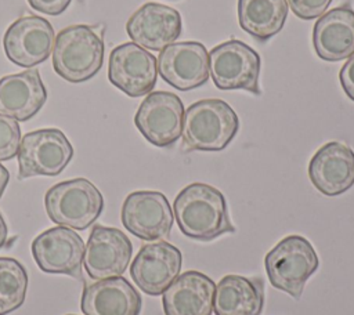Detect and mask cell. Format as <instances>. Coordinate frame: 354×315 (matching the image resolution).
<instances>
[{"label": "cell", "mask_w": 354, "mask_h": 315, "mask_svg": "<svg viewBox=\"0 0 354 315\" xmlns=\"http://www.w3.org/2000/svg\"><path fill=\"white\" fill-rule=\"evenodd\" d=\"M126 32L140 47L162 51L176 41L183 32L181 15L173 7L145 3L126 22Z\"/></svg>", "instance_id": "16"}, {"label": "cell", "mask_w": 354, "mask_h": 315, "mask_svg": "<svg viewBox=\"0 0 354 315\" xmlns=\"http://www.w3.org/2000/svg\"><path fill=\"white\" fill-rule=\"evenodd\" d=\"M214 282L199 271H185L162 293L165 315H212Z\"/></svg>", "instance_id": "20"}, {"label": "cell", "mask_w": 354, "mask_h": 315, "mask_svg": "<svg viewBox=\"0 0 354 315\" xmlns=\"http://www.w3.org/2000/svg\"><path fill=\"white\" fill-rule=\"evenodd\" d=\"M181 251L166 240L144 245L130 265L133 282L149 296L162 294L180 275Z\"/></svg>", "instance_id": "12"}, {"label": "cell", "mask_w": 354, "mask_h": 315, "mask_svg": "<svg viewBox=\"0 0 354 315\" xmlns=\"http://www.w3.org/2000/svg\"><path fill=\"white\" fill-rule=\"evenodd\" d=\"M48 218L72 229L88 228L102 213L104 198L87 178H73L53 185L44 195Z\"/></svg>", "instance_id": "4"}, {"label": "cell", "mask_w": 354, "mask_h": 315, "mask_svg": "<svg viewBox=\"0 0 354 315\" xmlns=\"http://www.w3.org/2000/svg\"><path fill=\"white\" fill-rule=\"evenodd\" d=\"M133 254L130 239L118 228L94 225L84 247L83 264L91 279L122 276Z\"/></svg>", "instance_id": "13"}, {"label": "cell", "mask_w": 354, "mask_h": 315, "mask_svg": "<svg viewBox=\"0 0 354 315\" xmlns=\"http://www.w3.org/2000/svg\"><path fill=\"white\" fill-rule=\"evenodd\" d=\"M28 274L12 257H0V315L18 309L26 296Z\"/></svg>", "instance_id": "24"}, {"label": "cell", "mask_w": 354, "mask_h": 315, "mask_svg": "<svg viewBox=\"0 0 354 315\" xmlns=\"http://www.w3.org/2000/svg\"><path fill=\"white\" fill-rule=\"evenodd\" d=\"M68 315H75V314H68Z\"/></svg>", "instance_id": "31"}, {"label": "cell", "mask_w": 354, "mask_h": 315, "mask_svg": "<svg viewBox=\"0 0 354 315\" xmlns=\"http://www.w3.org/2000/svg\"><path fill=\"white\" fill-rule=\"evenodd\" d=\"M102 37L88 25H72L58 32L53 46V68L71 83H82L104 64Z\"/></svg>", "instance_id": "2"}, {"label": "cell", "mask_w": 354, "mask_h": 315, "mask_svg": "<svg viewBox=\"0 0 354 315\" xmlns=\"http://www.w3.org/2000/svg\"><path fill=\"white\" fill-rule=\"evenodd\" d=\"M72 0H28L29 6L43 14L47 15H59L62 14L71 4Z\"/></svg>", "instance_id": "27"}, {"label": "cell", "mask_w": 354, "mask_h": 315, "mask_svg": "<svg viewBox=\"0 0 354 315\" xmlns=\"http://www.w3.org/2000/svg\"><path fill=\"white\" fill-rule=\"evenodd\" d=\"M8 181H10V173H8V170H7L3 164H0V198H1L3 193H4V189H6L7 184H8Z\"/></svg>", "instance_id": "29"}, {"label": "cell", "mask_w": 354, "mask_h": 315, "mask_svg": "<svg viewBox=\"0 0 354 315\" xmlns=\"http://www.w3.org/2000/svg\"><path fill=\"white\" fill-rule=\"evenodd\" d=\"M7 233H8V229H7V224L0 213V247H3L6 245V240H7Z\"/></svg>", "instance_id": "30"}, {"label": "cell", "mask_w": 354, "mask_h": 315, "mask_svg": "<svg viewBox=\"0 0 354 315\" xmlns=\"http://www.w3.org/2000/svg\"><path fill=\"white\" fill-rule=\"evenodd\" d=\"M47 101V90L37 69L0 79V113L18 122L33 117Z\"/></svg>", "instance_id": "19"}, {"label": "cell", "mask_w": 354, "mask_h": 315, "mask_svg": "<svg viewBox=\"0 0 354 315\" xmlns=\"http://www.w3.org/2000/svg\"><path fill=\"white\" fill-rule=\"evenodd\" d=\"M319 260L313 245L300 235H288L264 258L271 285L293 298H300L307 279L318 269Z\"/></svg>", "instance_id": "5"}, {"label": "cell", "mask_w": 354, "mask_h": 315, "mask_svg": "<svg viewBox=\"0 0 354 315\" xmlns=\"http://www.w3.org/2000/svg\"><path fill=\"white\" fill-rule=\"evenodd\" d=\"M340 84L346 93V95L354 101V54L348 57L339 73Z\"/></svg>", "instance_id": "28"}, {"label": "cell", "mask_w": 354, "mask_h": 315, "mask_svg": "<svg viewBox=\"0 0 354 315\" xmlns=\"http://www.w3.org/2000/svg\"><path fill=\"white\" fill-rule=\"evenodd\" d=\"M54 46L51 23L39 15L15 19L6 30L3 47L7 58L21 68H33L44 62Z\"/></svg>", "instance_id": "11"}, {"label": "cell", "mask_w": 354, "mask_h": 315, "mask_svg": "<svg viewBox=\"0 0 354 315\" xmlns=\"http://www.w3.org/2000/svg\"><path fill=\"white\" fill-rule=\"evenodd\" d=\"M313 185L326 196H337L354 185V151L339 141L322 145L308 163Z\"/></svg>", "instance_id": "17"}, {"label": "cell", "mask_w": 354, "mask_h": 315, "mask_svg": "<svg viewBox=\"0 0 354 315\" xmlns=\"http://www.w3.org/2000/svg\"><path fill=\"white\" fill-rule=\"evenodd\" d=\"M286 17V0H238L241 28L260 43L281 32Z\"/></svg>", "instance_id": "23"}, {"label": "cell", "mask_w": 354, "mask_h": 315, "mask_svg": "<svg viewBox=\"0 0 354 315\" xmlns=\"http://www.w3.org/2000/svg\"><path fill=\"white\" fill-rule=\"evenodd\" d=\"M313 46L321 59L336 62L354 54V11L336 7L322 14L313 29Z\"/></svg>", "instance_id": "21"}, {"label": "cell", "mask_w": 354, "mask_h": 315, "mask_svg": "<svg viewBox=\"0 0 354 315\" xmlns=\"http://www.w3.org/2000/svg\"><path fill=\"white\" fill-rule=\"evenodd\" d=\"M32 254L39 268L47 274H64L79 278L84 256V242L68 227H54L32 242Z\"/></svg>", "instance_id": "14"}, {"label": "cell", "mask_w": 354, "mask_h": 315, "mask_svg": "<svg viewBox=\"0 0 354 315\" xmlns=\"http://www.w3.org/2000/svg\"><path fill=\"white\" fill-rule=\"evenodd\" d=\"M108 79L131 98L149 94L158 79L156 58L133 41L116 46L109 54Z\"/></svg>", "instance_id": "10"}, {"label": "cell", "mask_w": 354, "mask_h": 315, "mask_svg": "<svg viewBox=\"0 0 354 315\" xmlns=\"http://www.w3.org/2000/svg\"><path fill=\"white\" fill-rule=\"evenodd\" d=\"M123 227L142 240L167 238L174 214L167 198L158 191H136L127 195L122 204Z\"/></svg>", "instance_id": "9"}, {"label": "cell", "mask_w": 354, "mask_h": 315, "mask_svg": "<svg viewBox=\"0 0 354 315\" xmlns=\"http://www.w3.org/2000/svg\"><path fill=\"white\" fill-rule=\"evenodd\" d=\"M238 130V115L223 99H201L184 112L183 138L189 149L223 151Z\"/></svg>", "instance_id": "3"}, {"label": "cell", "mask_w": 354, "mask_h": 315, "mask_svg": "<svg viewBox=\"0 0 354 315\" xmlns=\"http://www.w3.org/2000/svg\"><path fill=\"white\" fill-rule=\"evenodd\" d=\"M158 72L171 87L194 90L209 79V52L199 41L171 43L158 57Z\"/></svg>", "instance_id": "15"}, {"label": "cell", "mask_w": 354, "mask_h": 315, "mask_svg": "<svg viewBox=\"0 0 354 315\" xmlns=\"http://www.w3.org/2000/svg\"><path fill=\"white\" fill-rule=\"evenodd\" d=\"M21 140L18 120L0 113V162L10 160L18 155Z\"/></svg>", "instance_id": "25"}, {"label": "cell", "mask_w": 354, "mask_h": 315, "mask_svg": "<svg viewBox=\"0 0 354 315\" xmlns=\"http://www.w3.org/2000/svg\"><path fill=\"white\" fill-rule=\"evenodd\" d=\"M286 3L296 17L304 21H310L321 17L332 0H286Z\"/></svg>", "instance_id": "26"}, {"label": "cell", "mask_w": 354, "mask_h": 315, "mask_svg": "<svg viewBox=\"0 0 354 315\" xmlns=\"http://www.w3.org/2000/svg\"><path fill=\"white\" fill-rule=\"evenodd\" d=\"M264 305L261 279L227 275L214 289L213 311L216 315H260Z\"/></svg>", "instance_id": "22"}, {"label": "cell", "mask_w": 354, "mask_h": 315, "mask_svg": "<svg viewBox=\"0 0 354 315\" xmlns=\"http://www.w3.org/2000/svg\"><path fill=\"white\" fill-rule=\"evenodd\" d=\"M173 210L177 225L187 238L209 242L235 232L224 195L209 184L194 182L183 188L174 199Z\"/></svg>", "instance_id": "1"}, {"label": "cell", "mask_w": 354, "mask_h": 315, "mask_svg": "<svg viewBox=\"0 0 354 315\" xmlns=\"http://www.w3.org/2000/svg\"><path fill=\"white\" fill-rule=\"evenodd\" d=\"M184 104L169 91L149 93L140 104L134 123L144 138L159 148L177 142L183 134Z\"/></svg>", "instance_id": "8"}, {"label": "cell", "mask_w": 354, "mask_h": 315, "mask_svg": "<svg viewBox=\"0 0 354 315\" xmlns=\"http://www.w3.org/2000/svg\"><path fill=\"white\" fill-rule=\"evenodd\" d=\"M260 55L241 40H227L209 52V72L220 90H246L260 95Z\"/></svg>", "instance_id": "6"}, {"label": "cell", "mask_w": 354, "mask_h": 315, "mask_svg": "<svg viewBox=\"0 0 354 315\" xmlns=\"http://www.w3.org/2000/svg\"><path fill=\"white\" fill-rule=\"evenodd\" d=\"M80 308L84 315H140L141 296L123 276L100 279L84 286Z\"/></svg>", "instance_id": "18"}, {"label": "cell", "mask_w": 354, "mask_h": 315, "mask_svg": "<svg viewBox=\"0 0 354 315\" xmlns=\"http://www.w3.org/2000/svg\"><path fill=\"white\" fill-rule=\"evenodd\" d=\"M18 178L58 175L71 162L73 148L59 128H39L26 133L18 149Z\"/></svg>", "instance_id": "7"}]
</instances>
